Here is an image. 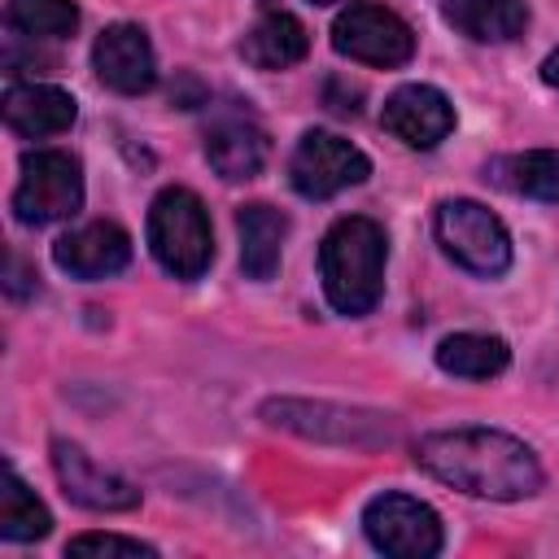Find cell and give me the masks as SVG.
I'll return each instance as SVG.
<instances>
[{
    "label": "cell",
    "instance_id": "cell-1",
    "mask_svg": "<svg viewBox=\"0 0 559 559\" xmlns=\"http://www.w3.org/2000/svg\"><path fill=\"white\" fill-rule=\"evenodd\" d=\"M415 463L437 476L441 485L489 498V502H520L542 489V463L537 454L498 428H441L419 437Z\"/></svg>",
    "mask_w": 559,
    "mask_h": 559
},
{
    "label": "cell",
    "instance_id": "cell-2",
    "mask_svg": "<svg viewBox=\"0 0 559 559\" xmlns=\"http://www.w3.org/2000/svg\"><path fill=\"white\" fill-rule=\"evenodd\" d=\"M384 258H389V240L376 218L349 214L328 227L319 245V275L336 314H367L380 301Z\"/></svg>",
    "mask_w": 559,
    "mask_h": 559
},
{
    "label": "cell",
    "instance_id": "cell-3",
    "mask_svg": "<svg viewBox=\"0 0 559 559\" xmlns=\"http://www.w3.org/2000/svg\"><path fill=\"white\" fill-rule=\"evenodd\" d=\"M148 249L175 280H197L214 262V231L192 188H162L148 205Z\"/></svg>",
    "mask_w": 559,
    "mask_h": 559
},
{
    "label": "cell",
    "instance_id": "cell-4",
    "mask_svg": "<svg viewBox=\"0 0 559 559\" xmlns=\"http://www.w3.org/2000/svg\"><path fill=\"white\" fill-rule=\"evenodd\" d=\"M262 419L271 428H288L310 441H336V445H389L397 441V419L380 411L336 406V402H306V397H271L262 406Z\"/></svg>",
    "mask_w": 559,
    "mask_h": 559
},
{
    "label": "cell",
    "instance_id": "cell-5",
    "mask_svg": "<svg viewBox=\"0 0 559 559\" xmlns=\"http://www.w3.org/2000/svg\"><path fill=\"white\" fill-rule=\"evenodd\" d=\"M432 231H437L441 249L472 275L493 280L511 266V236H507L502 218L493 210H485L480 201H467V197L441 201L432 214Z\"/></svg>",
    "mask_w": 559,
    "mask_h": 559
},
{
    "label": "cell",
    "instance_id": "cell-6",
    "mask_svg": "<svg viewBox=\"0 0 559 559\" xmlns=\"http://www.w3.org/2000/svg\"><path fill=\"white\" fill-rule=\"evenodd\" d=\"M83 205V166L61 148H39L22 157V179L13 188V214L26 227L61 223Z\"/></svg>",
    "mask_w": 559,
    "mask_h": 559
},
{
    "label": "cell",
    "instance_id": "cell-7",
    "mask_svg": "<svg viewBox=\"0 0 559 559\" xmlns=\"http://www.w3.org/2000/svg\"><path fill=\"white\" fill-rule=\"evenodd\" d=\"M332 48L362 66H406L415 52V31L376 0H354L332 22Z\"/></svg>",
    "mask_w": 559,
    "mask_h": 559
},
{
    "label": "cell",
    "instance_id": "cell-8",
    "mask_svg": "<svg viewBox=\"0 0 559 559\" xmlns=\"http://www.w3.org/2000/svg\"><path fill=\"white\" fill-rule=\"evenodd\" d=\"M362 533L380 555L393 559H432L441 550L437 511L411 493H376L362 507Z\"/></svg>",
    "mask_w": 559,
    "mask_h": 559
},
{
    "label": "cell",
    "instance_id": "cell-9",
    "mask_svg": "<svg viewBox=\"0 0 559 559\" xmlns=\"http://www.w3.org/2000/svg\"><path fill=\"white\" fill-rule=\"evenodd\" d=\"M367 175H371L367 153L332 131H306L288 157V183L306 201H328V197L362 183Z\"/></svg>",
    "mask_w": 559,
    "mask_h": 559
},
{
    "label": "cell",
    "instance_id": "cell-10",
    "mask_svg": "<svg viewBox=\"0 0 559 559\" xmlns=\"http://www.w3.org/2000/svg\"><path fill=\"white\" fill-rule=\"evenodd\" d=\"M52 472H57L66 498L87 511H135L140 507V489L131 480L100 467L83 445L66 441V437L52 441Z\"/></svg>",
    "mask_w": 559,
    "mask_h": 559
},
{
    "label": "cell",
    "instance_id": "cell-11",
    "mask_svg": "<svg viewBox=\"0 0 559 559\" xmlns=\"http://www.w3.org/2000/svg\"><path fill=\"white\" fill-rule=\"evenodd\" d=\"M92 66H96V79L122 96H140L157 83L153 44L135 22H118L100 31V39L92 44Z\"/></svg>",
    "mask_w": 559,
    "mask_h": 559
},
{
    "label": "cell",
    "instance_id": "cell-12",
    "mask_svg": "<svg viewBox=\"0 0 559 559\" xmlns=\"http://www.w3.org/2000/svg\"><path fill=\"white\" fill-rule=\"evenodd\" d=\"M380 122L406 148H437L454 131V105L428 83H406L384 100Z\"/></svg>",
    "mask_w": 559,
    "mask_h": 559
},
{
    "label": "cell",
    "instance_id": "cell-13",
    "mask_svg": "<svg viewBox=\"0 0 559 559\" xmlns=\"http://www.w3.org/2000/svg\"><path fill=\"white\" fill-rule=\"evenodd\" d=\"M266 153H271V140H266V131L249 118V109L218 114V118L205 127V162H210L214 175L227 179V183L253 179V175L266 166Z\"/></svg>",
    "mask_w": 559,
    "mask_h": 559
},
{
    "label": "cell",
    "instance_id": "cell-14",
    "mask_svg": "<svg viewBox=\"0 0 559 559\" xmlns=\"http://www.w3.org/2000/svg\"><path fill=\"white\" fill-rule=\"evenodd\" d=\"M52 262L74 280H105L131 262V236L118 223H83L52 245Z\"/></svg>",
    "mask_w": 559,
    "mask_h": 559
},
{
    "label": "cell",
    "instance_id": "cell-15",
    "mask_svg": "<svg viewBox=\"0 0 559 559\" xmlns=\"http://www.w3.org/2000/svg\"><path fill=\"white\" fill-rule=\"evenodd\" d=\"M74 118H79L74 96L52 87V83H13L4 92V122L22 140L61 135V131L74 127Z\"/></svg>",
    "mask_w": 559,
    "mask_h": 559
},
{
    "label": "cell",
    "instance_id": "cell-16",
    "mask_svg": "<svg viewBox=\"0 0 559 559\" xmlns=\"http://www.w3.org/2000/svg\"><path fill=\"white\" fill-rule=\"evenodd\" d=\"M236 231H240V271L249 280H271L280 271L288 218L275 205L253 201V205H240L236 210Z\"/></svg>",
    "mask_w": 559,
    "mask_h": 559
},
{
    "label": "cell",
    "instance_id": "cell-17",
    "mask_svg": "<svg viewBox=\"0 0 559 559\" xmlns=\"http://www.w3.org/2000/svg\"><path fill=\"white\" fill-rule=\"evenodd\" d=\"M441 13L476 44H507L528 26V0H441Z\"/></svg>",
    "mask_w": 559,
    "mask_h": 559
},
{
    "label": "cell",
    "instance_id": "cell-18",
    "mask_svg": "<svg viewBox=\"0 0 559 559\" xmlns=\"http://www.w3.org/2000/svg\"><path fill=\"white\" fill-rule=\"evenodd\" d=\"M306 48H310L306 26H301L293 13H284V9L262 13V17L249 26V35L240 39V57H245L249 66H258V70L297 66V61L306 57Z\"/></svg>",
    "mask_w": 559,
    "mask_h": 559
},
{
    "label": "cell",
    "instance_id": "cell-19",
    "mask_svg": "<svg viewBox=\"0 0 559 559\" xmlns=\"http://www.w3.org/2000/svg\"><path fill=\"white\" fill-rule=\"evenodd\" d=\"M485 179H493L498 188H507L515 197L559 201V153L555 148H528V153L498 157L485 166Z\"/></svg>",
    "mask_w": 559,
    "mask_h": 559
},
{
    "label": "cell",
    "instance_id": "cell-20",
    "mask_svg": "<svg viewBox=\"0 0 559 559\" xmlns=\"http://www.w3.org/2000/svg\"><path fill=\"white\" fill-rule=\"evenodd\" d=\"M511 362V349L502 336H485V332H454L437 345V367L463 380H489L502 376Z\"/></svg>",
    "mask_w": 559,
    "mask_h": 559
},
{
    "label": "cell",
    "instance_id": "cell-21",
    "mask_svg": "<svg viewBox=\"0 0 559 559\" xmlns=\"http://www.w3.org/2000/svg\"><path fill=\"white\" fill-rule=\"evenodd\" d=\"M52 528V515L48 507L35 498V489H26V480L9 467L4 472V502H0V533L9 542H39L48 537Z\"/></svg>",
    "mask_w": 559,
    "mask_h": 559
},
{
    "label": "cell",
    "instance_id": "cell-22",
    "mask_svg": "<svg viewBox=\"0 0 559 559\" xmlns=\"http://www.w3.org/2000/svg\"><path fill=\"white\" fill-rule=\"evenodd\" d=\"M9 26L26 39H61L74 35L79 9L74 0H9Z\"/></svg>",
    "mask_w": 559,
    "mask_h": 559
},
{
    "label": "cell",
    "instance_id": "cell-23",
    "mask_svg": "<svg viewBox=\"0 0 559 559\" xmlns=\"http://www.w3.org/2000/svg\"><path fill=\"white\" fill-rule=\"evenodd\" d=\"M66 555H131V559H153L157 550L135 542V537H118V533H83L66 546Z\"/></svg>",
    "mask_w": 559,
    "mask_h": 559
},
{
    "label": "cell",
    "instance_id": "cell-24",
    "mask_svg": "<svg viewBox=\"0 0 559 559\" xmlns=\"http://www.w3.org/2000/svg\"><path fill=\"white\" fill-rule=\"evenodd\" d=\"M542 83H550V87H559V48L542 61Z\"/></svg>",
    "mask_w": 559,
    "mask_h": 559
},
{
    "label": "cell",
    "instance_id": "cell-25",
    "mask_svg": "<svg viewBox=\"0 0 559 559\" xmlns=\"http://www.w3.org/2000/svg\"><path fill=\"white\" fill-rule=\"evenodd\" d=\"M310 4H332V0H310Z\"/></svg>",
    "mask_w": 559,
    "mask_h": 559
}]
</instances>
